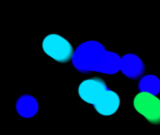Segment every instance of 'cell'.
<instances>
[{
    "instance_id": "obj_1",
    "label": "cell",
    "mask_w": 160,
    "mask_h": 135,
    "mask_svg": "<svg viewBox=\"0 0 160 135\" xmlns=\"http://www.w3.org/2000/svg\"><path fill=\"white\" fill-rule=\"evenodd\" d=\"M121 59L117 54L107 51L98 41H85L75 50L72 64L81 72L98 71L106 74H115L120 70Z\"/></svg>"
},
{
    "instance_id": "obj_2",
    "label": "cell",
    "mask_w": 160,
    "mask_h": 135,
    "mask_svg": "<svg viewBox=\"0 0 160 135\" xmlns=\"http://www.w3.org/2000/svg\"><path fill=\"white\" fill-rule=\"evenodd\" d=\"M42 48L46 55L60 63H67L72 60L74 51L72 45L62 36L51 34L45 37L42 41Z\"/></svg>"
},
{
    "instance_id": "obj_3",
    "label": "cell",
    "mask_w": 160,
    "mask_h": 135,
    "mask_svg": "<svg viewBox=\"0 0 160 135\" xmlns=\"http://www.w3.org/2000/svg\"><path fill=\"white\" fill-rule=\"evenodd\" d=\"M133 104L136 111L149 122L160 124V100L157 96L140 92L136 95Z\"/></svg>"
},
{
    "instance_id": "obj_4",
    "label": "cell",
    "mask_w": 160,
    "mask_h": 135,
    "mask_svg": "<svg viewBox=\"0 0 160 135\" xmlns=\"http://www.w3.org/2000/svg\"><path fill=\"white\" fill-rule=\"evenodd\" d=\"M110 90L106 82L101 78L94 77L84 80L79 86V95L82 101L92 105H96Z\"/></svg>"
},
{
    "instance_id": "obj_5",
    "label": "cell",
    "mask_w": 160,
    "mask_h": 135,
    "mask_svg": "<svg viewBox=\"0 0 160 135\" xmlns=\"http://www.w3.org/2000/svg\"><path fill=\"white\" fill-rule=\"evenodd\" d=\"M120 70L129 79H139L141 78L144 71L145 67L142 60L136 55L128 54L125 55L121 59Z\"/></svg>"
},
{
    "instance_id": "obj_6",
    "label": "cell",
    "mask_w": 160,
    "mask_h": 135,
    "mask_svg": "<svg viewBox=\"0 0 160 135\" xmlns=\"http://www.w3.org/2000/svg\"><path fill=\"white\" fill-rule=\"evenodd\" d=\"M119 106L120 98L118 94L110 89L94 107L99 115L109 117L115 114L119 109Z\"/></svg>"
},
{
    "instance_id": "obj_7",
    "label": "cell",
    "mask_w": 160,
    "mask_h": 135,
    "mask_svg": "<svg viewBox=\"0 0 160 135\" xmlns=\"http://www.w3.org/2000/svg\"><path fill=\"white\" fill-rule=\"evenodd\" d=\"M16 110L21 117L30 118L37 115L38 111V103L33 96L23 95L17 100Z\"/></svg>"
},
{
    "instance_id": "obj_8",
    "label": "cell",
    "mask_w": 160,
    "mask_h": 135,
    "mask_svg": "<svg viewBox=\"0 0 160 135\" xmlns=\"http://www.w3.org/2000/svg\"><path fill=\"white\" fill-rule=\"evenodd\" d=\"M139 89L141 92L149 93L154 96H157L160 92L159 78L153 74L143 76L139 83Z\"/></svg>"
}]
</instances>
